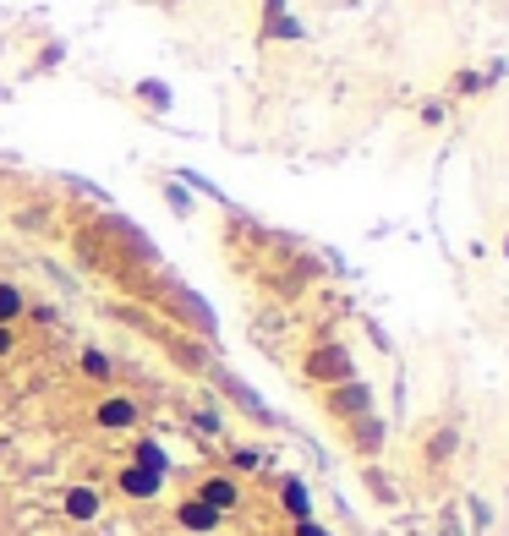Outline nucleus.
I'll return each instance as SVG.
<instances>
[{
	"label": "nucleus",
	"mask_w": 509,
	"mask_h": 536,
	"mask_svg": "<svg viewBox=\"0 0 509 536\" xmlns=\"http://www.w3.org/2000/svg\"><path fill=\"white\" fill-rule=\"evenodd\" d=\"M307 378L312 383H351L356 378V361H351V351L345 345H318V351L307 356Z\"/></svg>",
	"instance_id": "obj_1"
},
{
	"label": "nucleus",
	"mask_w": 509,
	"mask_h": 536,
	"mask_svg": "<svg viewBox=\"0 0 509 536\" xmlns=\"http://www.w3.org/2000/svg\"><path fill=\"white\" fill-rule=\"evenodd\" d=\"M61 515H66V520H77V526H94V520L104 515V493H99L94 482L66 487V493H61Z\"/></svg>",
	"instance_id": "obj_2"
},
{
	"label": "nucleus",
	"mask_w": 509,
	"mask_h": 536,
	"mask_svg": "<svg viewBox=\"0 0 509 536\" xmlns=\"http://www.w3.org/2000/svg\"><path fill=\"white\" fill-rule=\"evenodd\" d=\"M192 498L208 504L214 515H230V509L241 504V482H236L230 471H214V476H203V482H198V493H192Z\"/></svg>",
	"instance_id": "obj_3"
},
{
	"label": "nucleus",
	"mask_w": 509,
	"mask_h": 536,
	"mask_svg": "<svg viewBox=\"0 0 509 536\" xmlns=\"http://www.w3.org/2000/svg\"><path fill=\"white\" fill-rule=\"evenodd\" d=\"M94 427L104 433H126V427H137V400H126V394H104L94 405Z\"/></svg>",
	"instance_id": "obj_4"
},
{
	"label": "nucleus",
	"mask_w": 509,
	"mask_h": 536,
	"mask_svg": "<svg viewBox=\"0 0 509 536\" xmlns=\"http://www.w3.org/2000/svg\"><path fill=\"white\" fill-rule=\"evenodd\" d=\"M329 411L334 416H367L373 411V389H367V383H334V394H329Z\"/></svg>",
	"instance_id": "obj_5"
},
{
	"label": "nucleus",
	"mask_w": 509,
	"mask_h": 536,
	"mask_svg": "<svg viewBox=\"0 0 509 536\" xmlns=\"http://www.w3.org/2000/svg\"><path fill=\"white\" fill-rule=\"evenodd\" d=\"M219 520H225V515H214L208 504H198V498H181V504H176V526L192 531V536H214Z\"/></svg>",
	"instance_id": "obj_6"
},
{
	"label": "nucleus",
	"mask_w": 509,
	"mask_h": 536,
	"mask_svg": "<svg viewBox=\"0 0 509 536\" xmlns=\"http://www.w3.org/2000/svg\"><path fill=\"white\" fill-rule=\"evenodd\" d=\"M159 482H165V476L148 471V465H121V476H115V487H121L126 498H159Z\"/></svg>",
	"instance_id": "obj_7"
},
{
	"label": "nucleus",
	"mask_w": 509,
	"mask_h": 536,
	"mask_svg": "<svg viewBox=\"0 0 509 536\" xmlns=\"http://www.w3.org/2000/svg\"><path fill=\"white\" fill-rule=\"evenodd\" d=\"M17 318H22V290L11 279H0V329H11Z\"/></svg>",
	"instance_id": "obj_8"
},
{
	"label": "nucleus",
	"mask_w": 509,
	"mask_h": 536,
	"mask_svg": "<svg viewBox=\"0 0 509 536\" xmlns=\"http://www.w3.org/2000/svg\"><path fill=\"white\" fill-rule=\"evenodd\" d=\"M280 504H285V515H296V520H312V515H307L312 504H307V487H302V482H285V487H280Z\"/></svg>",
	"instance_id": "obj_9"
},
{
	"label": "nucleus",
	"mask_w": 509,
	"mask_h": 536,
	"mask_svg": "<svg viewBox=\"0 0 509 536\" xmlns=\"http://www.w3.org/2000/svg\"><path fill=\"white\" fill-rule=\"evenodd\" d=\"M269 39H302V22L285 17L280 6H269Z\"/></svg>",
	"instance_id": "obj_10"
},
{
	"label": "nucleus",
	"mask_w": 509,
	"mask_h": 536,
	"mask_svg": "<svg viewBox=\"0 0 509 536\" xmlns=\"http://www.w3.org/2000/svg\"><path fill=\"white\" fill-rule=\"evenodd\" d=\"M132 465H148V471H159V476H165V449H159V444H137Z\"/></svg>",
	"instance_id": "obj_11"
},
{
	"label": "nucleus",
	"mask_w": 509,
	"mask_h": 536,
	"mask_svg": "<svg viewBox=\"0 0 509 536\" xmlns=\"http://www.w3.org/2000/svg\"><path fill=\"white\" fill-rule=\"evenodd\" d=\"M444 454H455V427L433 433V444H427V460H444Z\"/></svg>",
	"instance_id": "obj_12"
},
{
	"label": "nucleus",
	"mask_w": 509,
	"mask_h": 536,
	"mask_svg": "<svg viewBox=\"0 0 509 536\" xmlns=\"http://www.w3.org/2000/svg\"><path fill=\"white\" fill-rule=\"evenodd\" d=\"M137 99H148V104H159V110H170V88H165V83H137Z\"/></svg>",
	"instance_id": "obj_13"
},
{
	"label": "nucleus",
	"mask_w": 509,
	"mask_h": 536,
	"mask_svg": "<svg viewBox=\"0 0 509 536\" xmlns=\"http://www.w3.org/2000/svg\"><path fill=\"white\" fill-rule=\"evenodd\" d=\"M356 449L362 454H378V422L367 416V427H356Z\"/></svg>",
	"instance_id": "obj_14"
},
{
	"label": "nucleus",
	"mask_w": 509,
	"mask_h": 536,
	"mask_svg": "<svg viewBox=\"0 0 509 536\" xmlns=\"http://www.w3.org/2000/svg\"><path fill=\"white\" fill-rule=\"evenodd\" d=\"M83 372H88V378H110V356H99V351H83Z\"/></svg>",
	"instance_id": "obj_15"
},
{
	"label": "nucleus",
	"mask_w": 509,
	"mask_h": 536,
	"mask_svg": "<svg viewBox=\"0 0 509 536\" xmlns=\"http://www.w3.org/2000/svg\"><path fill=\"white\" fill-rule=\"evenodd\" d=\"M291 536H334L329 526H318V520H296V531Z\"/></svg>",
	"instance_id": "obj_16"
},
{
	"label": "nucleus",
	"mask_w": 509,
	"mask_h": 536,
	"mask_svg": "<svg viewBox=\"0 0 509 536\" xmlns=\"http://www.w3.org/2000/svg\"><path fill=\"white\" fill-rule=\"evenodd\" d=\"M170 208H176V214H187V208H192V197L181 192V186H170Z\"/></svg>",
	"instance_id": "obj_17"
},
{
	"label": "nucleus",
	"mask_w": 509,
	"mask_h": 536,
	"mask_svg": "<svg viewBox=\"0 0 509 536\" xmlns=\"http://www.w3.org/2000/svg\"><path fill=\"white\" fill-rule=\"evenodd\" d=\"M11 351H17V334H11V329H0V356H11Z\"/></svg>",
	"instance_id": "obj_18"
},
{
	"label": "nucleus",
	"mask_w": 509,
	"mask_h": 536,
	"mask_svg": "<svg viewBox=\"0 0 509 536\" xmlns=\"http://www.w3.org/2000/svg\"><path fill=\"white\" fill-rule=\"evenodd\" d=\"M504 247H509V241H504Z\"/></svg>",
	"instance_id": "obj_19"
}]
</instances>
